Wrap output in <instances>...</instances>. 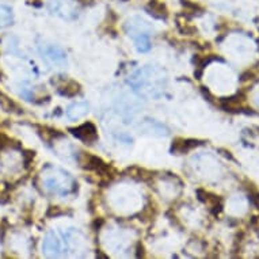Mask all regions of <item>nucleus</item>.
Listing matches in <instances>:
<instances>
[{"label":"nucleus","instance_id":"obj_2","mask_svg":"<svg viewBox=\"0 0 259 259\" xmlns=\"http://www.w3.org/2000/svg\"><path fill=\"white\" fill-rule=\"evenodd\" d=\"M153 75V69L152 68H145L143 71H140L138 74H136L133 76V80H132V84L134 86V90L143 91V94H149L152 96H158V91L163 88V82L164 78L163 75H155L153 79L152 78Z\"/></svg>","mask_w":259,"mask_h":259},{"label":"nucleus","instance_id":"obj_15","mask_svg":"<svg viewBox=\"0 0 259 259\" xmlns=\"http://www.w3.org/2000/svg\"><path fill=\"white\" fill-rule=\"evenodd\" d=\"M7 145H10V140L6 137L5 134H0V151L7 147Z\"/></svg>","mask_w":259,"mask_h":259},{"label":"nucleus","instance_id":"obj_3","mask_svg":"<svg viewBox=\"0 0 259 259\" xmlns=\"http://www.w3.org/2000/svg\"><path fill=\"white\" fill-rule=\"evenodd\" d=\"M48 5L53 14L65 19H74L78 15V10L72 0H49Z\"/></svg>","mask_w":259,"mask_h":259},{"label":"nucleus","instance_id":"obj_12","mask_svg":"<svg viewBox=\"0 0 259 259\" xmlns=\"http://www.w3.org/2000/svg\"><path fill=\"white\" fill-rule=\"evenodd\" d=\"M13 21V11L9 6L0 5V27H5L10 25Z\"/></svg>","mask_w":259,"mask_h":259},{"label":"nucleus","instance_id":"obj_4","mask_svg":"<svg viewBox=\"0 0 259 259\" xmlns=\"http://www.w3.org/2000/svg\"><path fill=\"white\" fill-rule=\"evenodd\" d=\"M64 243L55 232H49L42 243V252L48 258H56L63 254Z\"/></svg>","mask_w":259,"mask_h":259},{"label":"nucleus","instance_id":"obj_9","mask_svg":"<svg viewBox=\"0 0 259 259\" xmlns=\"http://www.w3.org/2000/svg\"><path fill=\"white\" fill-rule=\"evenodd\" d=\"M195 145H197V141H194V140H182V138H178V140L174 141L173 151L178 152V153H183V152H187L189 149L195 147Z\"/></svg>","mask_w":259,"mask_h":259},{"label":"nucleus","instance_id":"obj_6","mask_svg":"<svg viewBox=\"0 0 259 259\" xmlns=\"http://www.w3.org/2000/svg\"><path fill=\"white\" fill-rule=\"evenodd\" d=\"M69 132L74 134L75 137H78L79 140L86 141V143H92L98 138L95 125L91 122H86V124H82L76 128H72V129H69Z\"/></svg>","mask_w":259,"mask_h":259},{"label":"nucleus","instance_id":"obj_1","mask_svg":"<svg viewBox=\"0 0 259 259\" xmlns=\"http://www.w3.org/2000/svg\"><path fill=\"white\" fill-rule=\"evenodd\" d=\"M42 185L45 190L57 195H67L76 190V182L68 173L63 170H52V173L45 174L42 179Z\"/></svg>","mask_w":259,"mask_h":259},{"label":"nucleus","instance_id":"obj_10","mask_svg":"<svg viewBox=\"0 0 259 259\" xmlns=\"http://www.w3.org/2000/svg\"><path fill=\"white\" fill-rule=\"evenodd\" d=\"M59 90H60V92L63 95L74 96L80 91V86H79L76 82H74V80H69V82L65 83L64 86H61Z\"/></svg>","mask_w":259,"mask_h":259},{"label":"nucleus","instance_id":"obj_11","mask_svg":"<svg viewBox=\"0 0 259 259\" xmlns=\"http://www.w3.org/2000/svg\"><path fill=\"white\" fill-rule=\"evenodd\" d=\"M149 10L152 11V14L158 18H167L169 15V11L166 9V6L163 3H159L158 0H151L149 3Z\"/></svg>","mask_w":259,"mask_h":259},{"label":"nucleus","instance_id":"obj_13","mask_svg":"<svg viewBox=\"0 0 259 259\" xmlns=\"http://www.w3.org/2000/svg\"><path fill=\"white\" fill-rule=\"evenodd\" d=\"M49 59H52L53 61H61L64 60V53L61 52L59 48H55V46H49L46 49V53H45Z\"/></svg>","mask_w":259,"mask_h":259},{"label":"nucleus","instance_id":"obj_5","mask_svg":"<svg viewBox=\"0 0 259 259\" xmlns=\"http://www.w3.org/2000/svg\"><path fill=\"white\" fill-rule=\"evenodd\" d=\"M80 163H82V166L86 170L94 171V173L99 174L102 177L110 174V167H109L108 164L105 163L100 158H98V156L87 155V153H84L82 160H80Z\"/></svg>","mask_w":259,"mask_h":259},{"label":"nucleus","instance_id":"obj_8","mask_svg":"<svg viewBox=\"0 0 259 259\" xmlns=\"http://www.w3.org/2000/svg\"><path fill=\"white\" fill-rule=\"evenodd\" d=\"M133 38L134 46L140 53L148 52L151 49V39H149V33H137V34L130 35Z\"/></svg>","mask_w":259,"mask_h":259},{"label":"nucleus","instance_id":"obj_7","mask_svg":"<svg viewBox=\"0 0 259 259\" xmlns=\"http://www.w3.org/2000/svg\"><path fill=\"white\" fill-rule=\"evenodd\" d=\"M87 113H88V103L86 102H76L67 109V117L69 120H79L86 116Z\"/></svg>","mask_w":259,"mask_h":259},{"label":"nucleus","instance_id":"obj_14","mask_svg":"<svg viewBox=\"0 0 259 259\" xmlns=\"http://www.w3.org/2000/svg\"><path fill=\"white\" fill-rule=\"evenodd\" d=\"M0 105H2V106H3V108H5L7 112H11L14 108H17V106H15V103H14V102H11V99H9L7 96L3 95L2 92H0Z\"/></svg>","mask_w":259,"mask_h":259}]
</instances>
